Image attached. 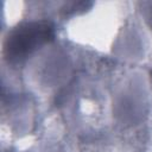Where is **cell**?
<instances>
[{"label":"cell","mask_w":152,"mask_h":152,"mask_svg":"<svg viewBox=\"0 0 152 152\" xmlns=\"http://www.w3.org/2000/svg\"><path fill=\"white\" fill-rule=\"evenodd\" d=\"M55 38V26L49 20L26 21L13 27L5 37L2 53L12 64L21 63Z\"/></svg>","instance_id":"6da1fadb"},{"label":"cell","mask_w":152,"mask_h":152,"mask_svg":"<svg viewBox=\"0 0 152 152\" xmlns=\"http://www.w3.org/2000/svg\"><path fill=\"white\" fill-rule=\"evenodd\" d=\"M91 4L89 2H72L71 4V6L69 7V6H66V10H64L65 11V13L66 14H69V13H75V12H77V11H84L86 8H87V6H90Z\"/></svg>","instance_id":"7a4b0ae2"}]
</instances>
